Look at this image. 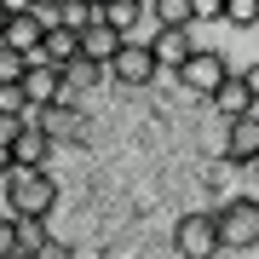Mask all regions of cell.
I'll list each match as a JSON object with an SVG mask.
<instances>
[{"mask_svg":"<svg viewBox=\"0 0 259 259\" xmlns=\"http://www.w3.org/2000/svg\"><path fill=\"white\" fill-rule=\"evenodd\" d=\"M0 207H6L18 225H52V213H58L52 167H12V179L0 185Z\"/></svg>","mask_w":259,"mask_h":259,"instance_id":"cell-1","label":"cell"},{"mask_svg":"<svg viewBox=\"0 0 259 259\" xmlns=\"http://www.w3.org/2000/svg\"><path fill=\"white\" fill-rule=\"evenodd\" d=\"M213 225H219V248H225V253L259 248V202H253L248 190L219 196V202H213Z\"/></svg>","mask_w":259,"mask_h":259,"instance_id":"cell-2","label":"cell"},{"mask_svg":"<svg viewBox=\"0 0 259 259\" xmlns=\"http://www.w3.org/2000/svg\"><path fill=\"white\" fill-rule=\"evenodd\" d=\"M225 75H231V58H225L219 47H196L185 64L167 75V81H173L179 93H190V98H202V104H207V98L225 87Z\"/></svg>","mask_w":259,"mask_h":259,"instance_id":"cell-3","label":"cell"},{"mask_svg":"<svg viewBox=\"0 0 259 259\" xmlns=\"http://www.w3.org/2000/svg\"><path fill=\"white\" fill-rule=\"evenodd\" d=\"M173 253L179 259H219V225H213V207H185L173 219Z\"/></svg>","mask_w":259,"mask_h":259,"instance_id":"cell-4","label":"cell"},{"mask_svg":"<svg viewBox=\"0 0 259 259\" xmlns=\"http://www.w3.org/2000/svg\"><path fill=\"white\" fill-rule=\"evenodd\" d=\"M104 23L121 35V47H150V40L161 35V18L156 6H133V0H115L110 12H104Z\"/></svg>","mask_w":259,"mask_h":259,"instance_id":"cell-5","label":"cell"},{"mask_svg":"<svg viewBox=\"0 0 259 259\" xmlns=\"http://www.w3.org/2000/svg\"><path fill=\"white\" fill-rule=\"evenodd\" d=\"M110 81L127 87V93H144V87L161 81V64H156V52H150V47H121V52L110 58Z\"/></svg>","mask_w":259,"mask_h":259,"instance_id":"cell-6","label":"cell"},{"mask_svg":"<svg viewBox=\"0 0 259 259\" xmlns=\"http://www.w3.org/2000/svg\"><path fill=\"white\" fill-rule=\"evenodd\" d=\"M29 121L52 144H87V110L81 104H47V110H29Z\"/></svg>","mask_w":259,"mask_h":259,"instance_id":"cell-7","label":"cell"},{"mask_svg":"<svg viewBox=\"0 0 259 259\" xmlns=\"http://www.w3.org/2000/svg\"><path fill=\"white\" fill-rule=\"evenodd\" d=\"M23 98H29V110H47V104H58V98H64V69H58L47 52H29V69H23Z\"/></svg>","mask_w":259,"mask_h":259,"instance_id":"cell-8","label":"cell"},{"mask_svg":"<svg viewBox=\"0 0 259 259\" xmlns=\"http://www.w3.org/2000/svg\"><path fill=\"white\" fill-rule=\"evenodd\" d=\"M219 156L231 161L236 173L259 156V110H253V115H242V121H225V144H219Z\"/></svg>","mask_w":259,"mask_h":259,"instance_id":"cell-9","label":"cell"},{"mask_svg":"<svg viewBox=\"0 0 259 259\" xmlns=\"http://www.w3.org/2000/svg\"><path fill=\"white\" fill-rule=\"evenodd\" d=\"M104 81H110V69H104V64L75 58V64H64V98H58V104H81V110H87V98H93Z\"/></svg>","mask_w":259,"mask_h":259,"instance_id":"cell-10","label":"cell"},{"mask_svg":"<svg viewBox=\"0 0 259 259\" xmlns=\"http://www.w3.org/2000/svg\"><path fill=\"white\" fill-rule=\"evenodd\" d=\"M207 110L219 115V121H242V115H253L259 104H253V93H248V81H242V69H231L225 75V87L207 98Z\"/></svg>","mask_w":259,"mask_h":259,"instance_id":"cell-11","label":"cell"},{"mask_svg":"<svg viewBox=\"0 0 259 259\" xmlns=\"http://www.w3.org/2000/svg\"><path fill=\"white\" fill-rule=\"evenodd\" d=\"M150 52H156V64H161V75H173L185 58L196 52V29H161L156 40H150Z\"/></svg>","mask_w":259,"mask_h":259,"instance_id":"cell-12","label":"cell"},{"mask_svg":"<svg viewBox=\"0 0 259 259\" xmlns=\"http://www.w3.org/2000/svg\"><path fill=\"white\" fill-rule=\"evenodd\" d=\"M52 156H58V144L35 127V121H29L18 139H12V161H18V167H52Z\"/></svg>","mask_w":259,"mask_h":259,"instance_id":"cell-13","label":"cell"},{"mask_svg":"<svg viewBox=\"0 0 259 259\" xmlns=\"http://www.w3.org/2000/svg\"><path fill=\"white\" fill-rule=\"evenodd\" d=\"M115 52H121V35L98 18V23L81 35V58H93V64H104V69H110V58H115Z\"/></svg>","mask_w":259,"mask_h":259,"instance_id":"cell-14","label":"cell"},{"mask_svg":"<svg viewBox=\"0 0 259 259\" xmlns=\"http://www.w3.org/2000/svg\"><path fill=\"white\" fill-rule=\"evenodd\" d=\"M98 18H104V12H93L87 0H64V6H58V29H69V35H87Z\"/></svg>","mask_w":259,"mask_h":259,"instance_id":"cell-15","label":"cell"},{"mask_svg":"<svg viewBox=\"0 0 259 259\" xmlns=\"http://www.w3.org/2000/svg\"><path fill=\"white\" fill-rule=\"evenodd\" d=\"M40 52H47L52 64L64 69V64H75V58H81V35H69V29H52V35H47V47H40Z\"/></svg>","mask_w":259,"mask_h":259,"instance_id":"cell-16","label":"cell"},{"mask_svg":"<svg viewBox=\"0 0 259 259\" xmlns=\"http://www.w3.org/2000/svg\"><path fill=\"white\" fill-rule=\"evenodd\" d=\"M150 6H156L161 29H196V12H190V0H150Z\"/></svg>","mask_w":259,"mask_h":259,"instance_id":"cell-17","label":"cell"},{"mask_svg":"<svg viewBox=\"0 0 259 259\" xmlns=\"http://www.w3.org/2000/svg\"><path fill=\"white\" fill-rule=\"evenodd\" d=\"M219 23H231V29H259V0H225Z\"/></svg>","mask_w":259,"mask_h":259,"instance_id":"cell-18","label":"cell"},{"mask_svg":"<svg viewBox=\"0 0 259 259\" xmlns=\"http://www.w3.org/2000/svg\"><path fill=\"white\" fill-rule=\"evenodd\" d=\"M12 253H23V225L0 207V259H12Z\"/></svg>","mask_w":259,"mask_h":259,"instance_id":"cell-19","label":"cell"},{"mask_svg":"<svg viewBox=\"0 0 259 259\" xmlns=\"http://www.w3.org/2000/svg\"><path fill=\"white\" fill-rule=\"evenodd\" d=\"M23 69H29V58H18V52L0 47V87H23Z\"/></svg>","mask_w":259,"mask_h":259,"instance_id":"cell-20","label":"cell"},{"mask_svg":"<svg viewBox=\"0 0 259 259\" xmlns=\"http://www.w3.org/2000/svg\"><path fill=\"white\" fill-rule=\"evenodd\" d=\"M29 259H75V248H69L64 236H52V231H47V242H40V248L29 253Z\"/></svg>","mask_w":259,"mask_h":259,"instance_id":"cell-21","label":"cell"},{"mask_svg":"<svg viewBox=\"0 0 259 259\" xmlns=\"http://www.w3.org/2000/svg\"><path fill=\"white\" fill-rule=\"evenodd\" d=\"M0 115H29V98H23V87H0Z\"/></svg>","mask_w":259,"mask_h":259,"instance_id":"cell-22","label":"cell"},{"mask_svg":"<svg viewBox=\"0 0 259 259\" xmlns=\"http://www.w3.org/2000/svg\"><path fill=\"white\" fill-rule=\"evenodd\" d=\"M23 127H29V115H0V144L12 150V139H18Z\"/></svg>","mask_w":259,"mask_h":259,"instance_id":"cell-23","label":"cell"},{"mask_svg":"<svg viewBox=\"0 0 259 259\" xmlns=\"http://www.w3.org/2000/svg\"><path fill=\"white\" fill-rule=\"evenodd\" d=\"M231 173H236V167H231V161H225V156H219V161H213V167H207V190H213V196H219V190H225V179H231Z\"/></svg>","mask_w":259,"mask_h":259,"instance_id":"cell-24","label":"cell"},{"mask_svg":"<svg viewBox=\"0 0 259 259\" xmlns=\"http://www.w3.org/2000/svg\"><path fill=\"white\" fill-rule=\"evenodd\" d=\"M190 12H196V23H202V18H219L225 0H190Z\"/></svg>","mask_w":259,"mask_h":259,"instance_id":"cell-25","label":"cell"},{"mask_svg":"<svg viewBox=\"0 0 259 259\" xmlns=\"http://www.w3.org/2000/svg\"><path fill=\"white\" fill-rule=\"evenodd\" d=\"M242 179H248V196H253V202H259V156H253L248 167H242Z\"/></svg>","mask_w":259,"mask_h":259,"instance_id":"cell-26","label":"cell"},{"mask_svg":"<svg viewBox=\"0 0 259 259\" xmlns=\"http://www.w3.org/2000/svg\"><path fill=\"white\" fill-rule=\"evenodd\" d=\"M0 12L6 18H23V12H35V0H0Z\"/></svg>","mask_w":259,"mask_h":259,"instance_id":"cell-27","label":"cell"},{"mask_svg":"<svg viewBox=\"0 0 259 259\" xmlns=\"http://www.w3.org/2000/svg\"><path fill=\"white\" fill-rule=\"evenodd\" d=\"M242 81H248V93H253V104H259V58H253L248 69H242Z\"/></svg>","mask_w":259,"mask_h":259,"instance_id":"cell-28","label":"cell"},{"mask_svg":"<svg viewBox=\"0 0 259 259\" xmlns=\"http://www.w3.org/2000/svg\"><path fill=\"white\" fill-rule=\"evenodd\" d=\"M12 167H18V161H12V150L0 144V185H6V179H12Z\"/></svg>","mask_w":259,"mask_h":259,"instance_id":"cell-29","label":"cell"},{"mask_svg":"<svg viewBox=\"0 0 259 259\" xmlns=\"http://www.w3.org/2000/svg\"><path fill=\"white\" fill-rule=\"evenodd\" d=\"M35 6H40V12H58V6H64V0H35Z\"/></svg>","mask_w":259,"mask_h":259,"instance_id":"cell-30","label":"cell"},{"mask_svg":"<svg viewBox=\"0 0 259 259\" xmlns=\"http://www.w3.org/2000/svg\"><path fill=\"white\" fill-rule=\"evenodd\" d=\"M87 6H93V12H110V6H115V0H87Z\"/></svg>","mask_w":259,"mask_h":259,"instance_id":"cell-31","label":"cell"},{"mask_svg":"<svg viewBox=\"0 0 259 259\" xmlns=\"http://www.w3.org/2000/svg\"><path fill=\"white\" fill-rule=\"evenodd\" d=\"M0 40H6V12H0Z\"/></svg>","mask_w":259,"mask_h":259,"instance_id":"cell-32","label":"cell"},{"mask_svg":"<svg viewBox=\"0 0 259 259\" xmlns=\"http://www.w3.org/2000/svg\"><path fill=\"white\" fill-rule=\"evenodd\" d=\"M133 6H150V0H133Z\"/></svg>","mask_w":259,"mask_h":259,"instance_id":"cell-33","label":"cell"},{"mask_svg":"<svg viewBox=\"0 0 259 259\" xmlns=\"http://www.w3.org/2000/svg\"><path fill=\"white\" fill-rule=\"evenodd\" d=\"M75 259H93V253H75Z\"/></svg>","mask_w":259,"mask_h":259,"instance_id":"cell-34","label":"cell"},{"mask_svg":"<svg viewBox=\"0 0 259 259\" xmlns=\"http://www.w3.org/2000/svg\"><path fill=\"white\" fill-rule=\"evenodd\" d=\"M12 259H29V253H12Z\"/></svg>","mask_w":259,"mask_h":259,"instance_id":"cell-35","label":"cell"}]
</instances>
